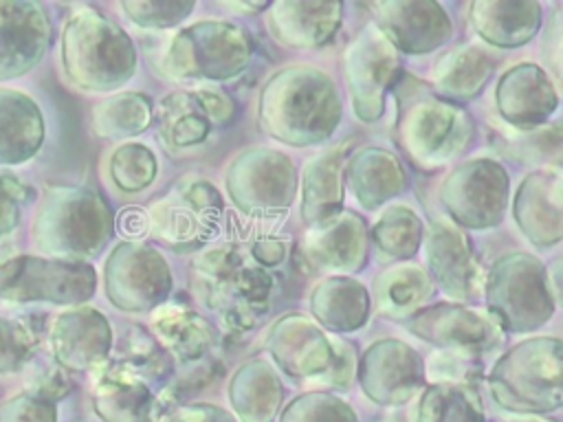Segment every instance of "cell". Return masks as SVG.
Here are the masks:
<instances>
[{"label":"cell","instance_id":"603a6c76","mask_svg":"<svg viewBox=\"0 0 563 422\" xmlns=\"http://www.w3.org/2000/svg\"><path fill=\"white\" fill-rule=\"evenodd\" d=\"M303 257L319 270L352 275L363 270L369 253V231L354 211H341L308 226L301 240Z\"/></svg>","mask_w":563,"mask_h":422},{"label":"cell","instance_id":"74e56055","mask_svg":"<svg viewBox=\"0 0 563 422\" xmlns=\"http://www.w3.org/2000/svg\"><path fill=\"white\" fill-rule=\"evenodd\" d=\"M418 422H484L479 396L460 380H440L420 396Z\"/></svg>","mask_w":563,"mask_h":422},{"label":"cell","instance_id":"d6a6232c","mask_svg":"<svg viewBox=\"0 0 563 422\" xmlns=\"http://www.w3.org/2000/svg\"><path fill=\"white\" fill-rule=\"evenodd\" d=\"M44 132L37 103L20 90L0 88V165L31 160L44 143Z\"/></svg>","mask_w":563,"mask_h":422},{"label":"cell","instance_id":"ffe728a7","mask_svg":"<svg viewBox=\"0 0 563 422\" xmlns=\"http://www.w3.org/2000/svg\"><path fill=\"white\" fill-rule=\"evenodd\" d=\"M356 371L365 396L378 404H405L424 382L420 354L400 338L374 341Z\"/></svg>","mask_w":563,"mask_h":422},{"label":"cell","instance_id":"7a4b0ae2","mask_svg":"<svg viewBox=\"0 0 563 422\" xmlns=\"http://www.w3.org/2000/svg\"><path fill=\"white\" fill-rule=\"evenodd\" d=\"M191 288L229 332L253 330L273 306L275 277L235 246L205 251L191 266Z\"/></svg>","mask_w":563,"mask_h":422},{"label":"cell","instance_id":"d6986e66","mask_svg":"<svg viewBox=\"0 0 563 422\" xmlns=\"http://www.w3.org/2000/svg\"><path fill=\"white\" fill-rule=\"evenodd\" d=\"M424 255L429 277L453 303L475 301L484 279L477 255L466 233L446 220H435L424 229Z\"/></svg>","mask_w":563,"mask_h":422},{"label":"cell","instance_id":"8d00e7d4","mask_svg":"<svg viewBox=\"0 0 563 422\" xmlns=\"http://www.w3.org/2000/svg\"><path fill=\"white\" fill-rule=\"evenodd\" d=\"M154 114V106L143 92H117L99 101L90 123L99 138H128L145 132Z\"/></svg>","mask_w":563,"mask_h":422},{"label":"cell","instance_id":"8fae6325","mask_svg":"<svg viewBox=\"0 0 563 422\" xmlns=\"http://www.w3.org/2000/svg\"><path fill=\"white\" fill-rule=\"evenodd\" d=\"M222 209L224 202L213 182L187 176L150 207L147 220L161 244L174 251H194L218 233Z\"/></svg>","mask_w":563,"mask_h":422},{"label":"cell","instance_id":"ac0fdd59","mask_svg":"<svg viewBox=\"0 0 563 422\" xmlns=\"http://www.w3.org/2000/svg\"><path fill=\"white\" fill-rule=\"evenodd\" d=\"M374 26L405 55H427L440 48L453 33L451 18L433 0H383L369 4Z\"/></svg>","mask_w":563,"mask_h":422},{"label":"cell","instance_id":"6da1fadb","mask_svg":"<svg viewBox=\"0 0 563 422\" xmlns=\"http://www.w3.org/2000/svg\"><path fill=\"white\" fill-rule=\"evenodd\" d=\"M343 114L336 84L310 64H290L275 70L257 95L260 130L290 147L325 143Z\"/></svg>","mask_w":563,"mask_h":422},{"label":"cell","instance_id":"52a82bcc","mask_svg":"<svg viewBox=\"0 0 563 422\" xmlns=\"http://www.w3.org/2000/svg\"><path fill=\"white\" fill-rule=\"evenodd\" d=\"M486 312L501 332L523 334L545 325L556 306L545 264L523 251L501 255L484 279Z\"/></svg>","mask_w":563,"mask_h":422},{"label":"cell","instance_id":"7bdbcfd3","mask_svg":"<svg viewBox=\"0 0 563 422\" xmlns=\"http://www.w3.org/2000/svg\"><path fill=\"white\" fill-rule=\"evenodd\" d=\"M194 0H123L121 11L143 29H169L180 24L191 11Z\"/></svg>","mask_w":563,"mask_h":422},{"label":"cell","instance_id":"44dd1931","mask_svg":"<svg viewBox=\"0 0 563 422\" xmlns=\"http://www.w3.org/2000/svg\"><path fill=\"white\" fill-rule=\"evenodd\" d=\"M51 18L40 2L0 0V81L33 70L51 44Z\"/></svg>","mask_w":563,"mask_h":422},{"label":"cell","instance_id":"277c9868","mask_svg":"<svg viewBox=\"0 0 563 422\" xmlns=\"http://www.w3.org/2000/svg\"><path fill=\"white\" fill-rule=\"evenodd\" d=\"M59 62L75 88L112 92L132 79L136 48L117 22L92 7H81L64 24Z\"/></svg>","mask_w":563,"mask_h":422},{"label":"cell","instance_id":"c3c4849f","mask_svg":"<svg viewBox=\"0 0 563 422\" xmlns=\"http://www.w3.org/2000/svg\"><path fill=\"white\" fill-rule=\"evenodd\" d=\"M172 422H233V418L213 404H187L176 411Z\"/></svg>","mask_w":563,"mask_h":422},{"label":"cell","instance_id":"d4e9b609","mask_svg":"<svg viewBox=\"0 0 563 422\" xmlns=\"http://www.w3.org/2000/svg\"><path fill=\"white\" fill-rule=\"evenodd\" d=\"M512 218L528 242L548 248L563 237L561 174L556 169L530 171L512 198Z\"/></svg>","mask_w":563,"mask_h":422},{"label":"cell","instance_id":"484cf974","mask_svg":"<svg viewBox=\"0 0 563 422\" xmlns=\"http://www.w3.org/2000/svg\"><path fill=\"white\" fill-rule=\"evenodd\" d=\"M343 22L341 2L321 0H279L268 4V33L290 48L325 46Z\"/></svg>","mask_w":563,"mask_h":422},{"label":"cell","instance_id":"836d02e7","mask_svg":"<svg viewBox=\"0 0 563 422\" xmlns=\"http://www.w3.org/2000/svg\"><path fill=\"white\" fill-rule=\"evenodd\" d=\"M435 284L427 268L402 262L380 270L372 286V299L380 316L391 321H407L433 295Z\"/></svg>","mask_w":563,"mask_h":422},{"label":"cell","instance_id":"5bb4252c","mask_svg":"<svg viewBox=\"0 0 563 422\" xmlns=\"http://www.w3.org/2000/svg\"><path fill=\"white\" fill-rule=\"evenodd\" d=\"M174 288L167 259L139 240L119 242L103 264L108 301L123 312H154Z\"/></svg>","mask_w":563,"mask_h":422},{"label":"cell","instance_id":"d590c367","mask_svg":"<svg viewBox=\"0 0 563 422\" xmlns=\"http://www.w3.org/2000/svg\"><path fill=\"white\" fill-rule=\"evenodd\" d=\"M277 371L262 358L242 363L229 382V400L244 422H271L282 404Z\"/></svg>","mask_w":563,"mask_h":422},{"label":"cell","instance_id":"1f68e13d","mask_svg":"<svg viewBox=\"0 0 563 422\" xmlns=\"http://www.w3.org/2000/svg\"><path fill=\"white\" fill-rule=\"evenodd\" d=\"M372 310L367 288L347 275H332L321 279L310 292L312 319L330 332L361 330Z\"/></svg>","mask_w":563,"mask_h":422},{"label":"cell","instance_id":"f6af8a7d","mask_svg":"<svg viewBox=\"0 0 563 422\" xmlns=\"http://www.w3.org/2000/svg\"><path fill=\"white\" fill-rule=\"evenodd\" d=\"M0 422H55V404L29 389L0 404Z\"/></svg>","mask_w":563,"mask_h":422},{"label":"cell","instance_id":"7dc6e473","mask_svg":"<svg viewBox=\"0 0 563 422\" xmlns=\"http://www.w3.org/2000/svg\"><path fill=\"white\" fill-rule=\"evenodd\" d=\"M286 251H288L286 240H282V237H262V240L253 242L249 257L255 264H260L262 268H266V266L282 264L284 257H286Z\"/></svg>","mask_w":563,"mask_h":422},{"label":"cell","instance_id":"8992f818","mask_svg":"<svg viewBox=\"0 0 563 422\" xmlns=\"http://www.w3.org/2000/svg\"><path fill=\"white\" fill-rule=\"evenodd\" d=\"M264 345L275 365L295 380L347 389L356 374L354 345L328 334L303 312L277 316L266 332Z\"/></svg>","mask_w":563,"mask_h":422},{"label":"cell","instance_id":"cb8c5ba5","mask_svg":"<svg viewBox=\"0 0 563 422\" xmlns=\"http://www.w3.org/2000/svg\"><path fill=\"white\" fill-rule=\"evenodd\" d=\"M497 114L517 130L541 127L559 108V92L550 75L532 64H515L495 86Z\"/></svg>","mask_w":563,"mask_h":422},{"label":"cell","instance_id":"ab89813d","mask_svg":"<svg viewBox=\"0 0 563 422\" xmlns=\"http://www.w3.org/2000/svg\"><path fill=\"white\" fill-rule=\"evenodd\" d=\"M114 363L132 371L147 385L165 380L174 367L172 356L161 347L154 334L141 325H130L125 330L119 341V356Z\"/></svg>","mask_w":563,"mask_h":422},{"label":"cell","instance_id":"f35d334b","mask_svg":"<svg viewBox=\"0 0 563 422\" xmlns=\"http://www.w3.org/2000/svg\"><path fill=\"white\" fill-rule=\"evenodd\" d=\"M424 240V224L420 215L405 204L387 207L372 226V242L380 257L409 259L418 253Z\"/></svg>","mask_w":563,"mask_h":422},{"label":"cell","instance_id":"4fadbf2b","mask_svg":"<svg viewBox=\"0 0 563 422\" xmlns=\"http://www.w3.org/2000/svg\"><path fill=\"white\" fill-rule=\"evenodd\" d=\"M510 178L493 158H471L453 167L440 185V202L460 229L486 231L501 222Z\"/></svg>","mask_w":563,"mask_h":422},{"label":"cell","instance_id":"f546056e","mask_svg":"<svg viewBox=\"0 0 563 422\" xmlns=\"http://www.w3.org/2000/svg\"><path fill=\"white\" fill-rule=\"evenodd\" d=\"M92 402L103 422H154L158 413L150 385L114 360L101 367Z\"/></svg>","mask_w":563,"mask_h":422},{"label":"cell","instance_id":"7402d4cb","mask_svg":"<svg viewBox=\"0 0 563 422\" xmlns=\"http://www.w3.org/2000/svg\"><path fill=\"white\" fill-rule=\"evenodd\" d=\"M48 341L53 358L62 369L88 371L108 360L112 327L97 308L75 306L55 316Z\"/></svg>","mask_w":563,"mask_h":422},{"label":"cell","instance_id":"83f0119b","mask_svg":"<svg viewBox=\"0 0 563 422\" xmlns=\"http://www.w3.org/2000/svg\"><path fill=\"white\" fill-rule=\"evenodd\" d=\"M347 141L336 147H328L312 156L301 174V204L299 215L306 226L328 220L343 211L345 196V160Z\"/></svg>","mask_w":563,"mask_h":422},{"label":"cell","instance_id":"f1b7e54d","mask_svg":"<svg viewBox=\"0 0 563 422\" xmlns=\"http://www.w3.org/2000/svg\"><path fill=\"white\" fill-rule=\"evenodd\" d=\"M473 31L490 46L517 48L541 26V4L534 0H475L468 4Z\"/></svg>","mask_w":563,"mask_h":422},{"label":"cell","instance_id":"7c38bea8","mask_svg":"<svg viewBox=\"0 0 563 422\" xmlns=\"http://www.w3.org/2000/svg\"><path fill=\"white\" fill-rule=\"evenodd\" d=\"M297 167L279 149L249 147L231 160L224 187L246 215H277L290 209L297 193Z\"/></svg>","mask_w":563,"mask_h":422},{"label":"cell","instance_id":"bcb514c9","mask_svg":"<svg viewBox=\"0 0 563 422\" xmlns=\"http://www.w3.org/2000/svg\"><path fill=\"white\" fill-rule=\"evenodd\" d=\"M31 193V187L20 178L0 171V240L18 226L22 207L29 202Z\"/></svg>","mask_w":563,"mask_h":422},{"label":"cell","instance_id":"9c48e42d","mask_svg":"<svg viewBox=\"0 0 563 422\" xmlns=\"http://www.w3.org/2000/svg\"><path fill=\"white\" fill-rule=\"evenodd\" d=\"M253 53V40L242 26L227 20H200L169 40L163 70L174 79L227 81L249 68Z\"/></svg>","mask_w":563,"mask_h":422},{"label":"cell","instance_id":"e575fe53","mask_svg":"<svg viewBox=\"0 0 563 422\" xmlns=\"http://www.w3.org/2000/svg\"><path fill=\"white\" fill-rule=\"evenodd\" d=\"M495 70V59L475 44H460L438 57L431 70L435 95L449 101H468L482 92Z\"/></svg>","mask_w":563,"mask_h":422},{"label":"cell","instance_id":"681fc988","mask_svg":"<svg viewBox=\"0 0 563 422\" xmlns=\"http://www.w3.org/2000/svg\"><path fill=\"white\" fill-rule=\"evenodd\" d=\"M147 229H150V220H147V213H143V209L128 207V209L121 211V215H119V231L128 240H136L141 235H145Z\"/></svg>","mask_w":563,"mask_h":422},{"label":"cell","instance_id":"4316f807","mask_svg":"<svg viewBox=\"0 0 563 422\" xmlns=\"http://www.w3.org/2000/svg\"><path fill=\"white\" fill-rule=\"evenodd\" d=\"M343 174L352 196L367 211L383 207L407 189L402 160L394 152L376 145H365L350 154Z\"/></svg>","mask_w":563,"mask_h":422},{"label":"cell","instance_id":"30bf717a","mask_svg":"<svg viewBox=\"0 0 563 422\" xmlns=\"http://www.w3.org/2000/svg\"><path fill=\"white\" fill-rule=\"evenodd\" d=\"M97 273L88 262L15 255L0 262V303L81 306L95 295Z\"/></svg>","mask_w":563,"mask_h":422},{"label":"cell","instance_id":"3957f363","mask_svg":"<svg viewBox=\"0 0 563 422\" xmlns=\"http://www.w3.org/2000/svg\"><path fill=\"white\" fill-rule=\"evenodd\" d=\"M114 233V213L101 193L77 185L48 187L37 204L31 237L55 259L88 262Z\"/></svg>","mask_w":563,"mask_h":422},{"label":"cell","instance_id":"60d3db41","mask_svg":"<svg viewBox=\"0 0 563 422\" xmlns=\"http://www.w3.org/2000/svg\"><path fill=\"white\" fill-rule=\"evenodd\" d=\"M108 174L119 191L139 193L156 180L158 160L147 145L123 143L110 154Z\"/></svg>","mask_w":563,"mask_h":422},{"label":"cell","instance_id":"ee69618b","mask_svg":"<svg viewBox=\"0 0 563 422\" xmlns=\"http://www.w3.org/2000/svg\"><path fill=\"white\" fill-rule=\"evenodd\" d=\"M35 343L26 323L0 316V374L20 371L33 356Z\"/></svg>","mask_w":563,"mask_h":422},{"label":"cell","instance_id":"b9f144b4","mask_svg":"<svg viewBox=\"0 0 563 422\" xmlns=\"http://www.w3.org/2000/svg\"><path fill=\"white\" fill-rule=\"evenodd\" d=\"M282 422H356L354 411L332 393L310 391L292 400Z\"/></svg>","mask_w":563,"mask_h":422},{"label":"cell","instance_id":"2e32d148","mask_svg":"<svg viewBox=\"0 0 563 422\" xmlns=\"http://www.w3.org/2000/svg\"><path fill=\"white\" fill-rule=\"evenodd\" d=\"M345 81L356 119L374 123L385 112L387 92L400 81V55L374 24H365L345 48Z\"/></svg>","mask_w":563,"mask_h":422},{"label":"cell","instance_id":"5b68a950","mask_svg":"<svg viewBox=\"0 0 563 422\" xmlns=\"http://www.w3.org/2000/svg\"><path fill=\"white\" fill-rule=\"evenodd\" d=\"M400 77L396 138L402 152L422 169H435L457 158L473 138V119L468 112L431 92L427 86Z\"/></svg>","mask_w":563,"mask_h":422},{"label":"cell","instance_id":"ba28073f","mask_svg":"<svg viewBox=\"0 0 563 422\" xmlns=\"http://www.w3.org/2000/svg\"><path fill=\"white\" fill-rule=\"evenodd\" d=\"M559 336H532L504 352L488 374L493 398L512 411H552L561 404Z\"/></svg>","mask_w":563,"mask_h":422},{"label":"cell","instance_id":"9a60e30c","mask_svg":"<svg viewBox=\"0 0 563 422\" xmlns=\"http://www.w3.org/2000/svg\"><path fill=\"white\" fill-rule=\"evenodd\" d=\"M235 114L238 106L229 92L216 86H198L165 95L152 119H156L165 149L178 154L202 145L213 130L231 125Z\"/></svg>","mask_w":563,"mask_h":422},{"label":"cell","instance_id":"4dcf8cb0","mask_svg":"<svg viewBox=\"0 0 563 422\" xmlns=\"http://www.w3.org/2000/svg\"><path fill=\"white\" fill-rule=\"evenodd\" d=\"M152 334L172 360L183 365L205 360L216 345L211 321L180 303H163L152 312Z\"/></svg>","mask_w":563,"mask_h":422},{"label":"cell","instance_id":"e0dca14e","mask_svg":"<svg viewBox=\"0 0 563 422\" xmlns=\"http://www.w3.org/2000/svg\"><path fill=\"white\" fill-rule=\"evenodd\" d=\"M405 325L420 341L464 358L486 354L501 341V330L488 312L466 308L462 303H435L420 308L405 321Z\"/></svg>","mask_w":563,"mask_h":422}]
</instances>
